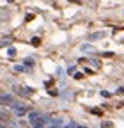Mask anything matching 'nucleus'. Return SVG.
Wrapping results in <instances>:
<instances>
[{"instance_id": "obj_1", "label": "nucleus", "mask_w": 124, "mask_h": 128, "mask_svg": "<svg viewBox=\"0 0 124 128\" xmlns=\"http://www.w3.org/2000/svg\"><path fill=\"white\" fill-rule=\"evenodd\" d=\"M28 119H30V123L34 124V128H43V126H44V123H46V118H44V116H41L39 112H30Z\"/></svg>"}, {"instance_id": "obj_7", "label": "nucleus", "mask_w": 124, "mask_h": 128, "mask_svg": "<svg viewBox=\"0 0 124 128\" xmlns=\"http://www.w3.org/2000/svg\"><path fill=\"white\" fill-rule=\"evenodd\" d=\"M32 44H34V46H39V44H41V39H39V38H34V39H32Z\"/></svg>"}, {"instance_id": "obj_10", "label": "nucleus", "mask_w": 124, "mask_h": 128, "mask_svg": "<svg viewBox=\"0 0 124 128\" xmlns=\"http://www.w3.org/2000/svg\"><path fill=\"white\" fill-rule=\"evenodd\" d=\"M9 55L14 57V55H16V50H14V48H11V50H9Z\"/></svg>"}, {"instance_id": "obj_3", "label": "nucleus", "mask_w": 124, "mask_h": 128, "mask_svg": "<svg viewBox=\"0 0 124 128\" xmlns=\"http://www.w3.org/2000/svg\"><path fill=\"white\" fill-rule=\"evenodd\" d=\"M0 105H14L12 94H2L0 96Z\"/></svg>"}, {"instance_id": "obj_9", "label": "nucleus", "mask_w": 124, "mask_h": 128, "mask_svg": "<svg viewBox=\"0 0 124 128\" xmlns=\"http://www.w3.org/2000/svg\"><path fill=\"white\" fill-rule=\"evenodd\" d=\"M30 20H34V14H27V18H25V22H30Z\"/></svg>"}, {"instance_id": "obj_5", "label": "nucleus", "mask_w": 124, "mask_h": 128, "mask_svg": "<svg viewBox=\"0 0 124 128\" xmlns=\"http://www.w3.org/2000/svg\"><path fill=\"white\" fill-rule=\"evenodd\" d=\"M25 112H27V107L25 105H16V114L18 116H23Z\"/></svg>"}, {"instance_id": "obj_2", "label": "nucleus", "mask_w": 124, "mask_h": 128, "mask_svg": "<svg viewBox=\"0 0 124 128\" xmlns=\"http://www.w3.org/2000/svg\"><path fill=\"white\" fill-rule=\"evenodd\" d=\"M12 91L16 92V94H21V96H32L34 94V89H30V87H23V86H14Z\"/></svg>"}, {"instance_id": "obj_11", "label": "nucleus", "mask_w": 124, "mask_h": 128, "mask_svg": "<svg viewBox=\"0 0 124 128\" xmlns=\"http://www.w3.org/2000/svg\"><path fill=\"white\" fill-rule=\"evenodd\" d=\"M101 94H103V96H105V98H110V96H112V94H110V92H106V91H103V92H101Z\"/></svg>"}, {"instance_id": "obj_4", "label": "nucleus", "mask_w": 124, "mask_h": 128, "mask_svg": "<svg viewBox=\"0 0 124 128\" xmlns=\"http://www.w3.org/2000/svg\"><path fill=\"white\" fill-rule=\"evenodd\" d=\"M9 119H11V112L0 110V121H9Z\"/></svg>"}, {"instance_id": "obj_6", "label": "nucleus", "mask_w": 124, "mask_h": 128, "mask_svg": "<svg viewBox=\"0 0 124 128\" xmlns=\"http://www.w3.org/2000/svg\"><path fill=\"white\" fill-rule=\"evenodd\" d=\"M90 112H92V114H98V116L103 114V110H99V108H90Z\"/></svg>"}, {"instance_id": "obj_12", "label": "nucleus", "mask_w": 124, "mask_h": 128, "mask_svg": "<svg viewBox=\"0 0 124 128\" xmlns=\"http://www.w3.org/2000/svg\"><path fill=\"white\" fill-rule=\"evenodd\" d=\"M48 128H57V126H48Z\"/></svg>"}, {"instance_id": "obj_8", "label": "nucleus", "mask_w": 124, "mask_h": 128, "mask_svg": "<svg viewBox=\"0 0 124 128\" xmlns=\"http://www.w3.org/2000/svg\"><path fill=\"white\" fill-rule=\"evenodd\" d=\"M101 126L103 128H112V123L110 121H105V123H101Z\"/></svg>"}]
</instances>
